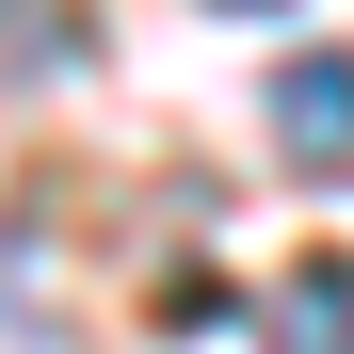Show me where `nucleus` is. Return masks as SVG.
<instances>
[{
  "instance_id": "obj_1",
  "label": "nucleus",
  "mask_w": 354,
  "mask_h": 354,
  "mask_svg": "<svg viewBox=\"0 0 354 354\" xmlns=\"http://www.w3.org/2000/svg\"><path fill=\"white\" fill-rule=\"evenodd\" d=\"M258 113H274V145L306 161V177H354V48H290Z\"/></svg>"
},
{
  "instance_id": "obj_2",
  "label": "nucleus",
  "mask_w": 354,
  "mask_h": 354,
  "mask_svg": "<svg viewBox=\"0 0 354 354\" xmlns=\"http://www.w3.org/2000/svg\"><path fill=\"white\" fill-rule=\"evenodd\" d=\"M274 354H354V258H306L274 290Z\"/></svg>"
},
{
  "instance_id": "obj_3",
  "label": "nucleus",
  "mask_w": 354,
  "mask_h": 354,
  "mask_svg": "<svg viewBox=\"0 0 354 354\" xmlns=\"http://www.w3.org/2000/svg\"><path fill=\"white\" fill-rule=\"evenodd\" d=\"M0 354H48V274L0 242Z\"/></svg>"
},
{
  "instance_id": "obj_4",
  "label": "nucleus",
  "mask_w": 354,
  "mask_h": 354,
  "mask_svg": "<svg viewBox=\"0 0 354 354\" xmlns=\"http://www.w3.org/2000/svg\"><path fill=\"white\" fill-rule=\"evenodd\" d=\"M209 17H290V0H209Z\"/></svg>"
}]
</instances>
